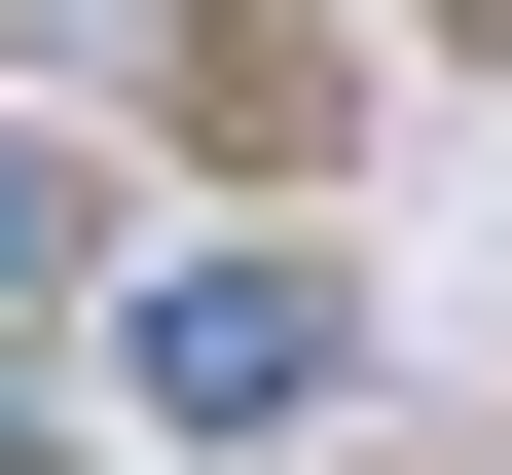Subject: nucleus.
<instances>
[{
    "label": "nucleus",
    "instance_id": "obj_1",
    "mask_svg": "<svg viewBox=\"0 0 512 475\" xmlns=\"http://www.w3.org/2000/svg\"><path fill=\"white\" fill-rule=\"evenodd\" d=\"M147 402L183 439H293V402H330V256H183L147 293Z\"/></svg>",
    "mask_w": 512,
    "mask_h": 475
},
{
    "label": "nucleus",
    "instance_id": "obj_2",
    "mask_svg": "<svg viewBox=\"0 0 512 475\" xmlns=\"http://www.w3.org/2000/svg\"><path fill=\"white\" fill-rule=\"evenodd\" d=\"M74 293V147H37V110H0V329Z\"/></svg>",
    "mask_w": 512,
    "mask_h": 475
}]
</instances>
